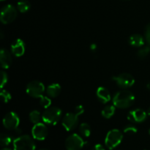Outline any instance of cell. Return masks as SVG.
Instances as JSON below:
<instances>
[{"label": "cell", "mask_w": 150, "mask_h": 150, "mask_svg": "<svg viewBox=\"0 0 150 150\" xmlns=\"http://www.w3.org/2000/svg\"><path fill=\"white\" fill-rule=\"evenodd\" d=\"M135 95L127 89L117 92L112 98V103L117 108H130L134 103Z\"/></svg>", "instance_id": "cell-1"}, {"label": "cell", "mask_w": 150, "mask_h": 150, "mask_svg": "<svg viewBox=\"0 0 150 150\" xmlns=\"http://www.w3.org/2000/svg\"><path fill=\"white\" fill-rule=\"evenodd\" d=\"M62 115L61 108L56 106H51L46 108L42 114V120L45 124L55 125L58 123Z\"/></svg>", "instance_id": "cell-2"}, {"label": "cell", "mask_w": 150, "mask_h": 150, "mask_svg": "<svg viewBox=\"0 0 150 150\" xmlns=\"http://www.w3.org/2000/svg\"><path fill=\"white\" fill-rule=\"evenodd\" d=\"M34 139L29 135H21L13 141V150H35Z\"/></svg>", "instance_id": "cell-3"}, {"label": "cell", "mask_w": 150, "mask_h": 150, "mask_svg": "<svg viewBox=\"0 0 150 150\" xmlns=\"http://www.w3.org/2000/svg\"><path fill=\"white\" fill-rule=\"evenodd\" d=\"M122 139V133L118 129H113V130L108 131L105 136V146L108 149H114L121 144Z\"/></svg>", "instance_id": "cell-4"}, {"label": "cell", "mask_w": 150, "mask_h": 150, "mask_svg": "<svg viewBox=\"0 0 150 150\" xmlns=\"http://www.w3.org/2000/svg\"><path fill=\"white\" fill-rule=\"evenodd\" d=\"M18 9L12 4H6L1 8L0 21L3 24H8L16 20L18 15Z\"/></svg>", "instance_id": "cell-5"}, {"label": "cell", "mask_w": 150, "mask_h": 150, "mask_svg": "<svg viewBox=\"0 0 150 150\" xmlns=\"http://www.w3.org/2000/svg\"><path fill=\"white\" fill-rule=\"evenodd\" d=\"M45 88L43 83L39 81H32L26 87V92L29 96L34 98H40L45 92Z\"/></svg>", "instance_id": "cell-6"}, {"label": "cell", "mask_w": 150, "mask_h": 150, "mask_svg": "<svg viewBox=\"0 0 150 150\" xmlns=\"http://www.w3.org/2000/svg\"><path fill=\"white\" fill-rule=\"evenodd\" d=\"M85 144L86 142L77 133H73L69 136L64 143L67 150H81Z\"/></svg>", "instance_id": "cell-7"}, {"label": "cell", "mask_w": 150, "mask_h": 150, "mask_svg": "<svg viewBox=\"0 0 150 150\" xmlns=\"http://www.w3.org/2000/svg\"><path fill=\"white\" fill-rule=\"evenodd\" d=\"M113 81L115 82L120 88L126 89L133 86L135 83V79L131 74L127 73H123L118 76H113Z\"/></svg>", "instance_id": "cell-8"}, {"label": "cell", "mask_w": 150, "mask_h": 150, "mask_svg": "<svg viewBox=\"0 0 150 150\" xmlns=\"http://www.w3.org/2000/svg\"><path fill=\"white\" fill-rule=\"evenodd\" d=\"M79 116L76 112H69L67 113L64 116L62 121V125L63 127L67 131H71L74 130L77 125H79Z\"/></svg>", "instance_id": "cell-9"}, {"label": "cell", "mask_w": 150, "mask_h": 150, "mask_svg": "<svg viewBox=\"0 0 150 150\" xmlns=\"http://www.w3.org/2000/svg\"><path fill=\"white\" fill-rule=\"evenodd\" d=\"M2 123L7 130H13L18 127L20 124V118L16 112L10 111L4 116Z\"/></svg>", "instance_id": "cell-10"}, {"label": "cell", "mask_w": 150, "mask_h": 150, "mask_svg": "<svg viewBox=\"0 0 150 150\" xmlns=\"http://www.w3.org/2000/svg\"><path fill=\"white\" fill-rule=\"evenodd\" d=\"M48 133V128L44 123L39 122L34 125L32 129V135L34 139L38 141L45 140Z\"/></svg>", "instance_id": "cell-11"}, {"label": "cell", "mask_w": 150, "mask_h": 150, "mask_svg": "<svg viewBox=\"0 0 150 150\" xmlns=\"http://www.w3.org/2000/svg\"><path fill=\"white\" fill-rule=\"evenodd\" d=\"M147 113L142 108H136L130 111L127 114V120L133 123L144 122L147 118Z\"/></svg>", "instance_id": "cell-12"}, {"label": "cell", "mask_w": 150, "mask_h": 150, "mask_svg": "<svg viewBox=\"0 0 150 150\" xmlns=\"http://www.w3.org/2000/svg\"><path fill=\"white\" fill-rule=\"evenodd\" d=\"M11 53L16 57H20L23 56L25 53L26 46L25 42L21 39H16L10 46Z\"/></svg>", "instance_id": "cell-13"}, {"label": "cell", "mask_w": 150, "mask_h": 150, "mask_svg": "<svg viewBox=\"0 0 150 150\" xmlns=\"http://www.w3.org/2000/svg\"><path fill=\"white\" fill-rule=\"evenodd\" d=\"M0 63L3 69H8L13 63L11 53L5 48H1L0 51Z\"/></svg>", "instance_id": "cell-14"}, {"label": "cell", "mask_w": 150, "mask_h": 150, "mask_svg": "<svg viewBox=\"0 0 150 150\" xmlns=\"http://www.w3.org/2000/svg\"><path fill=\"white\" fill-rule=\"evenodd\" d=\"M96 95L98 99L102 103H108L111 99V94L108 89L103 86H100L98 88L96 92Z\"/></svg>", "instance_id": "cell-15"}, {"label": "cell", "mask_w": 150, "mask_h": 150, "mask_svg": "<svg viewBox=\"0 0 150 150\" xmlns=\"http://www.w3.org/2000/svg\"><path fill=\"white\" fill-rule=\"evenodd\" d=\"M128 42L131 46L135 48H142L144 45L145 38L139 34H133L129 38Z\"/></svg>", "instance_id": "cell-16"}, {"label": "cell", "mask_w": 150, "mask_h": 150, "mask_svg": "<svg viewBox=\"0 0 150 150\" xmlns=\"http://www.w3.org/2000/svg\"><path fill=\"white\" fill-rule=\"evenodd\" d=\"M62 88L59 83H51L49 86L47 87L46 89V93L49 98H55L59 95L61 93Z\"/></svg>", "instance_id": "cell-17"}, {"label": "cell", "mask_w": 150, "mask_h": 150, "mask_svg": "<svg viewBox=\"0 0 150 150\" xmlns=\"http://www.w3.org/2000/svg\"><path fill=\"white\" fill-rule=\"evenodd\" d=\"M116 111V107L114 105H106L103 109L102 110V114L103 117L105 119H110L114 115Z\"/></svg>", "instance_id": "cell-18"}, {"label": "cell", "mask_w": 150, "mask_h": 150, "mask_svg": "<svg viewBox=\"0 0 150 150\" xmlns=\"http://www.w3.org/2000/svg\"><path fill=\"white\" fill-rule=\"evenodd\" d=\"M31 8V4L27 0H21L17 3V9L20 13H25Z\"/></svg>", "instance_id": "cell-19"}, {"label": "cell", "mask_w": 150, "mask_h": 150, "mask_svg": "<svg viewBox=\"0 0 150 150\" xmlns=\"http://www.w3.org/2000/svg\"><path fill=\"white\" fill-rule=\"evenodd\" d=\"M79 133L84 138H87L91 134V127L88 123L83 122L79 126Z\"/></svg>", "instance_id": "cell-20"}, {"label": "cell", "mask_w": 150, "mask_h": 150, "mask_svg": "<svg viewBox=\"0 0 150 150\" xmlns=\"http://www.w3.org/2000/svg\"><path fill=\"white\" fill-rule=\"evenodd\" d=\"M29 118L31 122L33 123L34 125L39 123L40 120H42V115H41L40 112L38 110H33L31 111L29 114Z\"/></svg>", "instance_id": "cell-21"}, {"label": "cell", "mask_w": 150, "mask_h": 150, "mask_svg": "<svg viewBox=\"0 0 150 150\" xmlns=\"http://www.w3.org/2000/svg\"><path fill=\"white\" fill-rule=\"evenodd\" d=\"M150 53V45L142 46L138 51L137 56L139 59H144L147 57Z\"/></svg>", "instance_id": "cell-22"}, {"label": "cell", "mask_w": 150, "mask_h": 150, "mask_svg": "<svg viewBox=\"0 0 150 150\" xmlns=\"http://www.w3.org/2000/svg\"><path fill=\"white\" fill-rule=\"evenodd\" d=\"M12 142V136L10 135L1 133L0 136V144L1 146H7Z\"/></svg>", "instance_id": "cell-23"}, {"label": "cell", "mask_w": 150, "mask_h": 150, "mask_svg": "<svg viewBox=\"0 0 150 150\" xmlns=\"http://www.w3.org/2000/svg\"><path fill=\"white\" fill-rule=\"evenodd\" d=\"M40 104L41 106L43 108L46 109V108L51 107V100L48 96H44L42 95L40 98Z\"/></svg>", "instance_id": "cell-24"}, {"label": "cell", "mask_w": 150, "mask_h": 150, "mask_svg": "<svg viewBox=\"0 0 150 150\" xmlns=\"http://www.w3.org/2000/svg\"><path fill=\"white\" fill-rule=\"evenodd\" d=\"M0 96H1V100L4 103H7L12 99L11 94L6 89H1V92H0Z\"/></svg>", "instance_id": "cell-25"}, {"label": "cell", "mask_w": 150, "mask_h": 150, "mask_svg": "<svg viewBox=\"0 0 150 150\" xmlns=\"http://www.w3.org/2000/svg\"><path fill=\"white\" fill-rule=\"evenodd\" d=\"M123 132L126 134L128 135H133L137 133L138 129L137 127H136L133 125H127L125 127H124V130H123Z\"/></svg>", "instance_id": "cell-26"}, {"label": "cell", "mask_w": 150, "mask_h": 150, "mask_svg": "<svg viewBox=\"0 0 150 150\" xmlns=\"http://www.w3.org/2000/svg\"><path fill=\"white\" fill-rule=\"evenodd\" d=\"M7 81H8V76H7V73L4 71L1 72V83H0V87L1 89H2L4 86V85L7 84Z\"/></svg>", "instance_id": "cell-27"}, {"label": "cell", "mask_w": 150, "mask_h": 150, "mask_svg": "<svg viewBox=\"0 0 150 150\" xmlns=\"http://www.w3.org/2000/svg\"><path fill=\"white\" fill-rule=\"evenodd\" d=\"M144 38L145 40L148 43V45H150V23L146 25L144 31Z\"/></svg>", "instance_id": "cell-28"}, {"label": "cell", "mask_w": 150, "mask_h": 150, "mask_svg": "<svg viewBox=\"0 0 150 150\" xmlns=\"http://www.w3.org/2000/svg\"><path fill=\"white\" fill-rule=\"evenodd\" d=\"M75 112L78 114L79 116L81 115L84 112V108H83V105H78L75 108Z\"/></svg>", "instance_id": "cell-29"}, {"label": "cell", "mask_w": 150, "mask_h": 150, "mask_svg": "<svg viewBox=\"0 0 150 150\" xmlns=\"http://www.w3.org/2000/svg\"><path fill=\"white\" fill-rule=\"evenodd\" d=\"M92 150H105V149L102 144H95V146H94Z\"/></svg>", "instance_id": "cell-30"}, {"label": "cell", "mask_w": 150, "mask_h": 150, "mask_svg": "<svg viewBox=\"0 0 150 150\" xmlns=\"http://www.w3.org/2000/svg\"><path fill=\"white\" fill-rule=\"evenodd\" d=\"M97 48H98V46H97L96 44H95V43L91 44V45H90V50H91V51H94V52H95V51L97 50Z\"/></svg>", "instance_id": "cell-31"}, {"label": "cell", "mask_w": 150, "mask_h": 150, "mask_svg": "<svg viewBox=\"0 0 150 150\" xmlns=\"http://www.w3.org/2000/svg\"><path fill=\"white\" fill-rule=\"evenodd\" d=\"M146 88H147L149 90H150V81L147 83V84H146Z\"/></svg>", "instance_id": "cell-32"}, {"label": "cell", "mask_w": 150, "mask_h": 150, "mask_svg": "<svg viewBox=\"0 0 150 150\" xmlns=\"http://www.w3.org/2000/svg\"><path fill=\"white\" fill-rule=\"evenodd\" d=\"M146 113H147L148 116H150V107L147 109V111H146Z\"/></svg>", "instance_id": "cell-33"}, {"label": "cell", "mask_w": 150, "mask_h": 150, "mask_svg": "<svg viewBox=\"0 0 150 150\" xmlns=\"http://www.w3.org/2000/svg\"><path fill=\"white\" fill-rule=\"evenodd\" d=\"M1 150H12V149H10V148H4V149H2Z\"/></svg>", "instance_id": "cell-34"}, {"label": "cell", "mask_w": 150, "mask_h": 150, "mask_svg": "<svg viewBox=\"0 0 150 150\" xmlns=\"http://www.w3.org/2000/svg\"><path fill=\"white\" fill-rule=\"evenodd\" d=\"M40 150H48V149H40Z\"/></svg>", "instance_id": "cell-35"}, {"label": "cell", "mask_w": 150, "mask_h": 150, "mask_svg": "<svg viewBox=\"0 0 150 150\" xmlns=\"http://www.w3.org/2000/svg\"><path fill=\"white\" fill-rule=\"evenodd\" d=\"M1 1H5V0H0Z\"/></svg>", "instance_id": "cell-36"}, {"label": "cell", "mask_w": 150, "mask_h": 150, "mask_svg": "<svg viewBox=\"0 0 150 150\" xmlns=\"http://www.w3.org/2000/svg\"><path fill=\"white\" fill-rule=\"evenodd\" d=\"M149 135H150V128H149Z\"/></svg>", "instance_id": "cell-37"}]
</instances>
